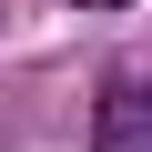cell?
Returning a JSON list of instances; mask_svg holds the SVG:
<instances>
[{
    "label": "cell",
    "instance_id": "1",
    "mask_svg": "<svg viewBox=\"0 0 152 152\" xmlns=\"http://www.w3.org/2000/svg\"><path fill=\"white\" fill-rule=\"evenodd\" d=\"M91 152H152V71H122L91 112Z\"/></svg>",
    "mask_w": 152,
    "mask_h": 152
}]
</instances>
